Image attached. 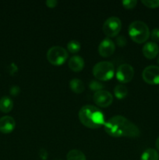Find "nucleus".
Wrapping results in <instances>:
<instances>
[{"instance_id":"f257e3e1","label":"nucleus","mask_w":159,"mask_h":160,"mask_svg":"<svg viewBox=\"0 0 159 160\" xmlns=\"http://www.w3.org/2000/svg\"><path fill=\"white\" fill-rule=\"evenodd\" d=\"M104 131L114 138H137L140 135L138 127L123 116H114L105 122Z\"/></svg>"},{"instance_id":"f03ea898","label":"nucleus","mask_w":159,"mask_h":160,"mask_svg":"<svg viewBox=\"0 0 159 160\" xmlns=\"http://www.w3.org/2000/svg\"><path fill=\"white\" fill-rule=\"evenodd\" d=\"M78 117L81 123L90 129H98L105 123L102 111L91 105L82 106L79 111Z\"/></svg>"},{"instance_id":"7ed1b4c3","label":"nucleus","mask_w":159,"mask_h":160,"mask_svg":"<svg viewBox=\"0 0 159 160\" xmlns=\"http://www.w3.org/2000/svg\"><path fill=\"white\" fill-rule=\"evenodd\" d=\"M129 35L137 44L144 43L150 37V30L147 25L141 20H135L129 26Z\"/></svg>"},{"instance_id":"20e7f679","label":"nucleus","mask_w":159,"mask_h":160,"mask_svg":"<svg viewBox=\"0 0 159 160\" xmlns=\"http://www.w3.org/2000/svg\"><path fill=\"white\" fill-rule=\"evenodd\" d=\"M92 72L98 81H108L115 75V67L111 62L101 61L95 64Z\"/></svg>"},{"instance_id":"39448f33","label":"nucleus","mask_w":159,"mask_h":160,"mask_svg":"<svg viewBox=\"0 0 159 160\" xmlns=\"http://www.w3.org/2000/svg\"><path fill=\"white\" fill-rule=\"evenodd\" d=\"M47 59L54 66L62 65L68 58V52L61 46H53L47 52Z\"/></svg>"},{"instance_id":"423d86ee","label":"nucleus","mask_w":159,"mask_h":160,"mask_svg":"<svg viewBox=\"0 0 159 160\" xmlns=\"http://www.w3.org/2000/svg\"><path fill=\"white\" fill-rule=\"evenodd\" d=\"M122 29V22L118 17H108L103 24L102 30L108 38L116 37Z\"/></svg>"},{"instance_id":"0eeeda50","label":"nucleus","mask_w":159,"mask_h":160,"mask_svg":"<svg viewBox=\"0 0 159 160\" xmlns=\"http://www.w3.org/2000/svg\"><path fill=\"white\" fill-rule=\"evenodd\" d=\"M115 76L120 83L126 84L129 82L132 81L134 76L133 67L128 63L121 64L117 69Z\"/></svg>"},{"instance_id":"6e6552de","label":"nucleus","mask_w":159,"mask_h":160,"mask_svg":"<svg viewBox=\"0 0 159 160\" xmlns=\"http://www.w3.org/2000/svg\"><path fill=\"white\" fill-rule=\"evenodd\" d=\"M143 81L149 84H159V67L154 65L145 67L142 73Z\"/></svg>"},{"instance_id":"1a4fd4ad","label":"nucleus","mask_w":159,"mask_h":160,"mask_svg":"<svg viewBox=\"0 0 159 160\" xmlns=\"http://www.w3.org/2000/svg\"><path fill=\"white\" fill-rule=\"evenodd\" d=\"M94 102L99 107H108L113 102V96L109 92L106 90H101L95 92L93 96Z\"/></svg>"},{"instance_id":"9d476101","label":"nucleus","mask_w":159,"mask_h":160,"mask_svg":"<svg viewBox=\"0 0 159 160\" xmlns=\"http://www.w3.org/2000/svg\"><path fill=\"white\" fill-rule=\"evenodd\" d=\"M115 50V44L108 38L103 39L98 45V53L102 57H109Z\"/></svg>"},{"instance_id":"9b49d317","label":"nucleus","mask_w":159,"mask_h":160,"mask_svg":"<svg viewBox=\"0 0 159 160\" xmlns=\"http://www.w3.org/2000/svg\"><path fill=\"white\" fill-rule=\"evenodd\" d=\"M16 128V121L10 116H4L0 118V131L3 134L12 132Z\"/></svg>"},{"instance_id":"f8f14e48","label":"nucleus","mask_w":159,"mask_h":160,"mask_svg":"<svg viewBox=\"0 0 159 160\" xmlns=\"http://www.w3.org/2000/svg\"><path fill=\"white\" fill-rule=\"evenodd\" d=\"M142 52H143V56H144L147 59H154L159 53V46L157 45V44L155 43V42H147V43L143 45V49H142Z\"/></svg>"},{"instance_id":"ddd939ff","label":"nucleus","mask_w":159,"mask_h":160,"mask_svg":"<svg viewBox=\"0 0 159 160\" xmlns=\"http://www.w3.org/2000/svg\"><path fill=\"white\" fill-rule=\"evenodd\" d=\"M68 65L73 72H80L84 67V60L81 56H73L69 60Z\"/></svg>"},{"instance_id":"4468645a","label":"nucleus","mask_w":159,"mask_h":160,"mask_svg":"<svg viewBox=\"0 0 159 160\" xmlns=\"http://www.w3.org/2000/svg\"><path fill=\"white\" fill-rule=\"evenodd\" d=\"M13 108V102L9 97L3 96L0 98V111L4 113L10 112Z\"/></svg>"},{"instance_id":"2eb2a0df","label":"nucleus","mask_w":159,"mask_h":160,"mask_svg":"<svg viewBox=\"0 0 159 160\" xmlns=\"http://www.w3.org/2000/svg\"><path fill=\"white\" fill-rule=\"evenodd\" d=\"M70 87L72 92L76 94L83 93L84 89H85L84 82L80 79H78V78H73L70 81Z\"/></svg>"},{"instance_id":"dca6fc26","label":"nucleus","mask_w":159,"mask_h":160,"mask_svg":"<svg viewBox=\"0 0 159 160\" xmlns=\"http://www.w3.org/2000/svg\"><path fill=\"white\" fill-rule=\"evenodd\" d=\"M140 160H159V154L154 148H147L141 155Z\"/></svg>"},{"instance_id":"f3484780","label":"nucleus","mask_w":159,"mask_h":160,"mask_svg":"<svg viewBox=\"0 0 159 160\" xmlns=\"http://www.w3.org/2000/svg\"><path fill=\"white\" fill-rule=\"evenodd\" d=\"M67 160H87L85 155L83 152L78 149H72L67 153Z\"/></svg>"},{"instance_id":"a211bd4d","label":"nucleus","mask_w":159,"mask_h":160,"mask_svg":"<svg viewBox=\"0 0 159 160\" xmlns=\"http://www.w3.org/2000/svg\"><path fill=\"white\" fill-rule=\"evenodd\" d=\"M114 94L115 96L118 99H123L127 95L128 89L123 84H118L114 88Z\"/></svg>"},{"instance_id":"6ab92c4d","label":"nucleus","mask_w":159,"mask_h":160,"mask_svg":"<svg viewBox=\"0 0 159 160\" xmlns=\"http://www.w3.org/2000/svg\"><path fill=\"white\" fill-rule=\"evenodd\" d=\"M81 45L78 41L71 40L67 44V50L71 53H76L80 50Z\"/></svg>"},{"instance_id":"aec40b11","label":"nucleus","mask_w":159,"mask_h":160,"mask_svg":"<svg viewBox=\"0 0 159 160\" xmlns=\"http://www.w3.org/2000/svg\"><path fill=\"white\" fill-rule=\"evenodd\" d=\"M89 88H90V90L94 91L95 92H98V91L103 90L104 88V85L103 84H101L100 81H91L89 84Z\"/></svg>"},{"instance_id":"412c9836","label":"nucleus","mask_w":159,"mask_h":160,"mask_svg":"<svg viewBox=\"0 0 159 160\" xmlns=\"http://www.w3.org/2000/svg\"><path fill=\"white\" fill-rule=\"evenodd\" d=\"M141 2L145 6L151 9L159 7V0H142Z\"/></svg>"},{"instance_id":"4be33fe9","label":"nucleus","mask_w":159,"mask_h":160,"mask_svg":"<svg viewBox=\"0 0 159 160\" xmlns=\"http://www.w3.org/2000/svg\"><path fill=\"white\" fill-rule=\"evenodd\" d=\"M122 4L126 9H133L137 4V0H125L122 2Z\"/></svg>"},{"instance_id":"5701e85b","label":"nucleus","mask_w":159,"mask_h":160,"mask_svg":"<svg viewBox=\"0 0 159 160\" xmlns=\"http://www.w3.org/2000/svg\"><path fill=\"white\" fill-rule=\"evenodd\" d=\"M115 42H116V44L118 46L123 47L126 45L127 41H126V38L124 36H118L116 39H115Z\"/></svg>"},{"instance_id":"b1692460","label":"nucleus","mask_w":159,"mask_h":160,"mask_svg":"<svg viewBox=\"0 0 159 160\" xmlns=\"http://www.w3.org/2000/svg\"><path fill=\"white\" fill-rule=\"evenodd\" d=\"M151 37L154 42H159V28H154L151 33Z\"/></svg>"},{"instance_id":"393cba45","label":"nucleus","mask_w":159,"mask_h":160,"mask_svg":"<svg viewBox=\"0 0 159 160\" xmlns=\"http://www.w3.org/2000/svg\"><path fill=\"white\" fill-rule=\"evenodd\" d=\"M20 88L17 85L12 86V87L10 88V89H9V93H10V95H13V96H17V95H18L19 93H20Z\"/></svg>"},{"instance_id":"a878e982","label":"nucleus","mask_w":159,"mask_h":160,"mask_svg":"<svg viewBox=\"0 0 159 160\" xmlns=\"http://www.w3.org/2000/svg\"><path fill=\"white\" fill-rule=\"evenodd\" d=\"M48 152L45 149H44V148H41L39 151V156H40V158L42 160H46L47 158H48Z\"/></svg>"},{"instance_id":"bb28decb","label":"nucleus","mask_w":159,"mask_h":160,"mask_svg":"<svg viewBox=\"0 0 159 160\" xmlns=\"http://www.w3.org/2000/svg\"><path fill=\"white\" fill-rule=\"evenodd\" d=\"M46 6L49 8H55L58 4L57 0H47Z\"/></svg>"},{"instance_id":"cd10ccee","label":"nucleus","mask_w":159,"mask_h":160,"mask_svg":"<svg viewBox=\"0 0 159 160\" xmlns=\"http://www.w3.org/2000/svg\"><path fill=\"white\" fill-rule=\"evenodd\" d=\"M155 145H156V148H157V149L159 151V137L157 138V140H156Z\"/></svg>"},{"instance_id":"c85d7f7f","label":"nucleus","mask_w":159,"mask_h":160,"mask_svg":"<svg viewBox=\"0 0 159 160\" xmlns=\"http://www.w3.org/2000/svg\"><path fill=\"white\" fill-rule=\"evenodd\" d=\"M157 63L159 64V56H158V58H157Z\"/></svg>"},{"instance_id":"c756f323","label":"nucleus","mask_w":159,"mask_h":160,"mask_svg":"<svg viewBox=\"0 0 159 160\" xmlns=\"http://www.w3.org/2000/svg\"><path fill=\"white\" fill-rule=\"evenodd\" d=\"M53 160H62V159H53Z\"/></svg>"}]
</instances>
